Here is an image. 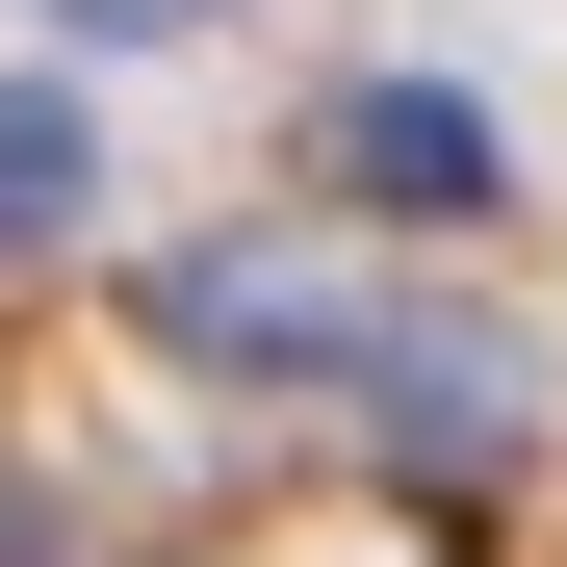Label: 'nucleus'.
I'll return each instance as SVG.
<instances>
[{"label":"nucleus","instance_id":"f03ea898","mask_svg":"<svg viewBox=\"0 0 567 567\" xmlns=\"http://www.w3.org/2000/svg\"><path fill=\"white\" fill-rule=\"evenodd\" d=\"M336 388H361V439H388L413 491H491V464L542 439V361H516V336H361Z\"/></svg>","mask_w":567,"mask_h":567},{"label":"nucleus","instance_id":"423d86ee","mask_svg":"<svg viewBox=\"0 0 567 567\" xmlns=\"http://www.w3.org/2000/svg\"><path fill=\"white\" fill-rule=\"evenodd\" d=\"M78 52H155V27H233V0H52Z\"/></svg>","mask_w":567,"mask_h":567},{"label":"nucleus","instance_id":"7ed1b4c3","mask_svg":"<svg viewBox=\"0 0 567 567\" xmlns=\"http://www.w3.org/2000/svg\"><path fill=\"white\" fill-rule=\"evenodd\" d=\"M336 207H388V233H491V207H516V130L464 104V78H361V104H336Z\"/></svg>","mask_w":567,"mask_h":567},{"label":"nucleus","instance_id":"39448f33","mask_svg":"<svg viewBox=\"0 0 567 567\" xmlns=\"http://www.w3.org/2000/svg\"><path fill=\"white\" fill-rule=\"evenodd\" d=\"M0 567H104V542H78V491H52L27 439H0Z\"/></svg>","mask_w":567,"mask_h":567},{"label":"nucleus","instance_id":"f257e3e1","mask_svg":"<svg viewBox=\"0 0 567 567\" xmlns=\"http://www.w3.org/2000/svg\"><path fill=\"white\" fill-rule=\"evenodd\" d=\"M155 336L181 361H361L388 310H361L336 233H207V258H155Z\"/></svg>","mask_w":567,"mask_h":567},{"label":"nucleus","instance_id":"20e7f679","mask_svg":"<svg viewBox=\"0 0 567 567\" xmlns=\"http://www.w3.org/2000/svg\"><path fill=\"white\" fill-rule=\"evenodd\" d=\"M104 207V130H78V78H0V258H52Z\"/></svg>","mask_w":567,"mask_h":567}]
</instances>
